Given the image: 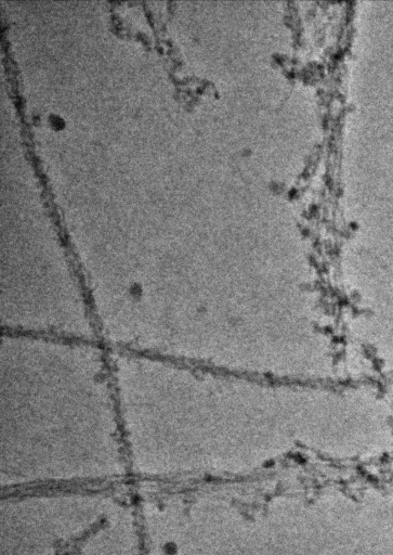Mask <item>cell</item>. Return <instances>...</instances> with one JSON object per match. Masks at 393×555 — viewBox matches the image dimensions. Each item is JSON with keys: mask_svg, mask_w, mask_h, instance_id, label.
Masks as SVG:
<instances>
[{"mask_svg": "<svg viewBox=\"0 0 393 555\" xmlns=\"http://www.w3.org/2000/svg\"><path fill=\"white\" fill-rule=\"evenodd\" d=\"M0 420L4 447L76 438L125 449L109 349L1 332Z\"/></svg>", "mask_w": 393, "mask_h": 555, "instance_id": "cell-1", "label": "cell"}]
</instances>
